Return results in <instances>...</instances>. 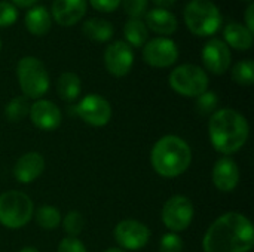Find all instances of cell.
Wrapping results in <instances>:
<instances>
[{
    "instance_id": "6da1fadb",
    "label": "cell",
    "mask_w": 254,
    "mask_h": 252,
    "mask_svg": "<svg viewBox=\"0 0 254 252\" xmlns=\"http://www.w3.org/2000/svg\"><path fill=\"white\" fill-rule=\"evenodd\" d=\"M253 247V224L240 212L220 215L202 238L204 252H250Z\"/></svg>"
},
{
    "instance_id": "7a4b0ae2",
    "label": "cell",
    "mask_w": 254,
    "mask_h": 252,
    "mask_svg": "<svg viewBox=\"0 0 254 252\" xmlns=\"http://www.w3.org/2000/svg\"><path fill=\"white\" fill-rule=\"evenodd\" d=\"M250 135L247 119L234 108H219L210 116L208 137L216 151L231 156L240 151Z\"/></svg>"
},
{
    "instance_id": "3957f363",
    "label": "cell",
    "mask_w": 254,
    "mask_h": 252,
    "mask_svg": "<svg viewBox=\"0 0 254 252\" xmlns=\"http://www.w3.org/2000/svg\"><path fill=\"white\" fill-rule=\"evenodd\" d=\"M150 163L153 171L164 178L180 177L192 163V149L183 138L165 135L155 143L150 151Z\"/></svg>"
},
{
    "instance_id": "277c9868",
    "label": "cell",
    "mask_w": 254,
    "mask_h": 252,
    "mask_svg": "<svg viewBox=\"0 0 254 252\" xmlns=\"http://www.w3.org/2000/svg\"><path fill=\"white\" fill-rule=\"evenodd\" d=\"M186 27L199 37L216 34L223 22V16L217 4L211 0H190L183 12Z\"/></svg>"
},
{
    "instance_id": "5b68a950",
    "label": "cell",
    "mask_w": 254,
    "mask_h": 252,
    "mask_svg": "<svg viewBox=\"0 0 254 252\" xmlns=\"http://www.w3.org/2000/svg\"><path fill=\"white\" fill-rule=\"evenodd\" d=\"M16 77L22 95L28 100H40L49 91V74L45 64L36 56H24L16 64Z\"/></svg>"
},
{
    "instance_id": "8992f818",
    "label": "cell",
    "mask_w": 254,
    "mask_h": 252,
    "mask_svg": "<svg viewBox=\"0 0 254 252\" xmlns=\"http://www.w3.org/2000/svg\"><path fill=\"white\" fill-rule=\"evenodd\" d=\"M34 214V205L28 195L9 190L0 195V224L6 229H22L30 223Z\"/></svg>"
},
{
    "instance_id": "52a82bcc",
    "label": "cell",
    "mask_w": 254,
    "mask_h": 252,
    "mask_svg": "<svg viewBox=\"0 0 254 252\" xmlns=\"http://www.w3.org/2000/svg\"><path fill=\"white\" fill-rule=\"evenodd\" d=\"M168 83L179 95L196 98L208 91L210 79L202 67L195 64H182L170 73Z\"/></svg>"
},
{
    "instance_id": "ba28073f",
    "label": "cell",
    "mask_w": 254,
    "mask_h": 252,
    "mask_svg": "<svg viewBox=\"0 0 254 252\" xmlns=\"http://www.w3.org/2000/svg\"><path fill=\"white\" fill-rule=\"evenodd\" d=\"M193 215H195L193 203L188 196L183 195L171 196L164 203L161 211V218L164 226L173 233L185 232L190 226Z\"/></svg>"
},
{
    "instance_id": "9c48e42d",
    "label": "cell",
    "mask_w": 254,
    "mask_h": 252,
    "mask_svg": "<svg viewBox=\"0 0 254 252\" xmlns=\"http://www.w3.org/2000/svg\"><path fill=\"white\" fill-rule=\"evenodd\" d=\"M74 113L88 125L94 128L106 126L113 116V110L110 102L98 95V94H88L85 95L74 107Z\"/></svg>"
},
{
    "instance_id": "30bf717a",
    "label": "cell",
    "mask_w": 254,
    "mask_h": 252,
    "mask_svg": "<svg viewBox=\"0 0 254 252\" xmlns=\"http://www.w3.org/2000/svg\"><path fill=\"white\" fill-rule=\"evenodd\" d=\"M115 241L124 251L143 250L152 236L150 229L137 220H122L115 227Z\"/></svg>"
},
{
    "instance_id": "8fae6325",
    "label": "cell",
    "mask_w": 254,
    "mask_h": 252,
    "mask_svg": "<svg viewBox=\"0 0 254 252\" xmlns=\"http://www.w3.org/2000/svg\"><path fill=\"white\" fill-rule=\"evenodd\" d=\"M179 59V48L168 37L147 40L143 46V61L153 68H168Z\"/></svg>"
},
{
    "instance_id": "7c38bea8",
    "label": "cell",
    "mask_w": 254,
    "mask_h": 252,
    "mask_svg": "<svg viewBox=\"0 0 254 252\" xmlns=\"http://www.w3.org/2000/svg\"><path fill=\"white\" fill-rule=\"evenodd\" d=\"M104 65L107 71L115 77L127 76L134 65L132 48L124 40L110 43L104 50Z\"/></svg>"
},
{
    "instance_id": "4fadbf2b",
    "label": "cell",
    "mask_w": 254,
    "mask_h": 252,
    "mask_svg": "<svg viewBox=\"0 0 254 252\" xmlns=\"http://www.w3.org/2000/svg\"><path fill=\"white\" fill-rule=\"evenodd\" d=\"M201 58L207 71L217 76L225 74L231 68V62H232L231 48L220 39L208 40L202 48Z\"/></svg>"
},
{
    "instance_id": "5bb4252c",
    "label": "cell",
    "mask_w": 254,
    "mask_h": 252,
    "mask_svg": "<svg viewBox=\"0 0 254 252\" xmlns=\"http://www.w3.org/2000/svg\"><path fill=\"white\" fill-rule=\"evenodd\" d=\"M30 120L40 131H55L63 122L60 107L49 100H36L30 105Z\"/></svg>"
},
{
    "instance_id": "9a60e30c",
    "label": "cell",
    "mask_w": 254,
    "mask_h": 252,
    "mask_svg": "<svg viewBox=\"0 0 254 252\" xmlns=\"http://www.w3.org/2000/svg\"><path fill=\"white\" fill-rule=\"evenodd\" d=\"M241 178V171L237 162L229 157L223 156L216 160L213 168V184L214 187L222 193H231L234 192Z\"/></svg>"
},
{
    "instance_id": "2e32d148",
    "label": "cell",
    "mask_w": 254,
    "mask_h": 252,
    "mask_svg": "<svg viewBox=\"0 0 254 252\" xmlns=\"http://www.w3.org/2000/svg\"><path fill=\"white\" fill-rule=\"evenodd\" d=\"M88 0H54L51 16L63 27L77 24L86 13Z\"/></svg>"
},
{
    "instance_id": "e0dca14e",
    "label": "cell",
    "mask_w": 254,
    "mask_h": 252,
    "mask_svg": "<svg viewBox=\"0 0 254 252\" xmlns=\"http://www.w3.org/2000/svg\"><path fill=\"white\" fill-rule=\"evenodd\" d=\"M45 171V159L37 151H28L22 154L15 166H13V177L16 181L22 184H30L36 181Z\"/></svg>"
},
{
    "instance_id": "ac0fdd59",
    "label": "cell",
    "mask_w": 254,
    "mask_h": 252,
    "mask_svg": "<svg viewBox=\"0 0 254 252\" xmlns=\"http://www.w3.org/2000/svg\"><path fill=\"white\" fill-rule=\"evenodd\" d=\"M146 27L152 30L156 34L162 36H170L177 31L179 21L173 12L168 9H161V7H153L147 10L146 13Z\"/></svg>"
},
{
    "instance_id": "d6986e66",
    "label": "cell",
    "mask_w": 254,
    "mask_h": 252,
    "mask_svg": "<svg viewBox=\"0 0 254 252\" xmlns=\"http://www.w3.org/2000/svg\"><path fill=\"white\" fill-rule=\"evenodd\" d=\"M225 43L237 50H249L253 46V33L240 22H229L223 30Z\"/></svg>"
},
{
    "instance_id": "ffe728a7",
    "label": "cell",
    "mask_w": 254,
    "mask_h": 252,
    "mask_svg": "<svg viewBox=\"0 0 254 252\" xmlns=\"http://www.w3.org/2000/svg\"><path fill=\"white\" fill-rule=\"evenodd\" d=\"M25 28L33 36H45L52 25V16L46 6H31V9L25 13L24 19Z\"/></svg>"
},
{
    "instance_id": "44dd1931",
    "label": "cell",
    "mask_w": 254,
    "mask_h": 252,
    "mask_svg": "<svg viewBox=\"0 0 254 252\" xmlns=\"http://www.w3.org/2000/svg\"><path fill=\"white\" fill-rule=\"evenodd\" d=\"M82 31L83 34L97 43H104L109 42L113 34H115V27L110 21L107 19H101V18H91L86 19L82 25Z\"/></svg>"
},
{
    "instance_id": "7402d4cb",
    "label": "cell",
    "mask_w": 254,
    "mask_h": 252,
    "mask_svg": "<svg viewBox=\"0 0 254 252\" xmlns=\"http://www.w3.org/2000/svg\"><path fill=\"white\" fill-rule=\"evenodd\" d=\"M57 92H58V97L65 102L76 101L82 92V82L79 76L71 71H65L60 74L57 80Z\"/></svg>"
},
{
    "instance_id": "603a6c76",
    "label": "cell",
    "mask_w": 254,
    "mask_h": 252,
    "mask_svg": "<svg viewBox=\"0 0 254 252\" xmlns=\"http://www.w3.org/2000/svg\"><path fill=\"white\" fill-rule=\"evenodd\" d=\"M125 42L131 48H143L149 40V28L144 21L137 18H129L124 25Z\"/></svg>"
},
{
    "instance_id": "cb8c5ba5",
    "label": "cell",
    "mask_w": 254,
    "mask_h": 252,
    "mask_svg": "<svg viewBox=\"0 0 254 252\" xmlns=\"http://www.w3.org/2000/svg\"><path fill=\"white\" fill-rule=\"evenodd\" d=\"M33 217L36 218L37 226L42 227L43 230H55L57 227L61 226V220H63L61 212L51 205H43L37 208Z\"/></svg>"
},
{
    "instance_id": "d4e9b609",
    "label": "cell",
    "mask_w": 254,
    "mask_h": 252,
    "mask_svg": "<svg viewBox=\"0 0 254 252\" xmlns=\"http://www.w3.org/2000/svg\"><path fill=\"white\" fill-rule=\"evenodd\" d=\"M30 102L28 98H25L24 95L19 97H13L4 107V117L10 122V123H16L24 120L28 113H30Z\"/></svg>"
},
{
    "instance_id": "484cf974",
    "label": "cell",
    "mask_w": 254,
    "mask_h": 252,
    "mask_svg": "<svg viewBox=\"0 0 254 252\" xmlns=\"http://www.w3.org/2000/svg\"><path fill=\"white\" fill-rule=\"evenodd\" d=\"M231 76L235 83L241 86H252L254 83V62L252 59L238 61L232 67Z\"/></svg>"
},
{
    "instance_id": "4316f807",
    "label": "cell",
    "mask_w": 254,
    "mask_h": 252,
    "mask_svg": "<svg viewBox=\"0 0 254 252\" xmlns=\"http://www.w3.org/2000/svg\"><path fill=\"white\" fill-rule=\"evenodd\" d=\"M61 224L67 236L77 238L85 227V218L79 211H70L64 215V218L61 220Z\"/></svg>"
},
{
    "instance_id": "83f0119b",
    "label": "cell",
    "mask_w": 254,
    "mask_h": 252,
    "mask_svg": "<svg viewBox=\"0 0 254 252\" xmlns=\"http://www.w3.org/2000/svg\"><path fill=\"white\" fill-rule=\"evenodd\" d=\"M196 111L202 116H211L219 108V97L213 91H205L199 97H196Z\"/></svg>"
},
{
    "instance_id": "f1b7e54d",
    "label": "cell",
    "mask_w": 254,
    "mask_h": 252,
    "mask_svg": "<svg viewBox=\"0 0 254 252\" xmlns=\"http://www.w3.org/2000/svg\"><path fill=\"white\" fill-rule=\"evenodd\" d=\"M185 248L183 239L173 232L165 233L159 241V252H182Z\"/></svg>"
},
{
    "instance_id": "f546056e",
    "label": "cell",
    "mask_w": 254,
    "mask_h": 252,
    "mask_svg": "<svg viewBox=\"0 0 254 252\" xmlns=\"http://www.w3.org/2000/svg\"><path fill=\"white\" fill-rule=\"evenodd\" d=\"M121 4L124 6V10L129 18L140 19L147 12L149 0H121Z\"/></svg>"
},
{
    "instance_id": "4dcf8cb0",
    "label": "cell",
    "mask_w": 254,
    "mask_h": 252,
    "mask_svg": "<svg viewBox=\"0 0 254 252\" xmlns=\"http://www.w3.org/2000/svg\"><path fill=\"white\" fill-rule=\"evenodd\" d=\"M18 19V9L6 0H0V27H9Z\"/></svg>"
},
{
    "instance_id": "1f68e13d",
    "label": "cell",
    "mask_w": 254,
    "mask_h": 252,
    "mask_svg": "<svg viewBox=\"0 0 254 252\" xmlns=\"http://www.w3.org/2000/svg\"><path fill=\"white\" fill-rule=\"evenodd\" d=\"M57 252H88L86 247L83 245L82 241H79L77 238H71L67 236L64 238L60 245H58V251Z\"/></svg>"
},
{
    "instance_id": "d6a6232c",
    "label": "cell",
    "mask_w": 254,
    "mask_h": 252,
    "mask_svg": "<svg viewBox=\"0 0 254 252\" xmlns=\"http://www.w3.org/2000/svg\"><path fill=\"white\" fill-rule=\"evenodd\" d=\"M89 4L98 12L110 13L121 6V0H89Z\"/></svg>"
},
{
    "instance_id": "836d02e7",
    "label": "cell",
    "mask_w": 254,
    "mask_h": 252,
    "mask_svg": "<svg viewBox=\"0 0 254 252\" xmlns=\"http://www.w3.org/2000/svg\"><path fill=\"white\" fill-rule=\"evenodd\" d=\"M246 27L254 33V3H249L247 10H246Z\"/></svg>"
},
{
    "instance_id": "e575fe53",
    "label": "cell",
    "mask_w": 254,
    "mask_h": 252,
    "mask_svg": "<svg viewBox=\"0 0 254 252\" xmlns=\"http://www.w3.org/2000/svg\"><path fill=\"white\" fill-rule=\"evenodd\" d=\"M37 3V0H12V4L18 7H31Z\"/></svg>"
},
{
    "instance_id": "d590c367",
    "label": "cell",
    "mask_w": 254,
    "mask_h": 252,
    "mask_svg": "<svg viewBox=\"0 0 254 252\" xmlns=\"http://www.w3.org/2000/svg\"><path fill=\"white\" fill-rule=\"evenodd\" d=\"M177 0H153V3L156 4V7H161V9H167L170 6H173Z\"/></svg>"
},
{
    "instance_id": "8d00e7d4",
    "label": "cell",
    "mask_w": 254,
    "mask_h": 252,
    "mask_svg": "<svg viewBox=\"0 0 254 252\" xmlns=\"http://www.w3.org/2000/svg\"><path fill=\"white\" fill-rule=\"evenodd\" d=\"M19 252H39V250L34 248V247H24Z\"/></svg>"
},
{
    "instance_id": "74e56055",
    "label": "cell",
    "mask_w": 254,
    "mask_h": 252,
    "mask_svg": "<svg viewBox=\"0 0 254 252\" xmlns=\"http://www.w3.org/2000/svg\"><path fill=\"white\" fill-rule=\"evenodd\" d=\"M104 252H127V251H124V250H121V248H109V250H106Z\"/></svg>"
},
{
    "instance_id": "f35d334b",
    "label": "cell",
    "mask_w": 254,
    "mask_h": 252,
    "mask_svg": "<svg viewBox=\"0 0 254 252\" xmlns=\"http://www.w3.org/2000/svg\"><path fill=\"white\" fill-rule=\"evenodd\" d=\"M243 1H249V3H252L253 0H243Z\"/></svg>"
},
{
    "instance_id": "ab89813d",
    "label": "cell",
    "mask_w": 254,
    "mask_h": 252,
    "mask_svg": "<svg viewBox=\"0 0 254 252\" xmlns=\"http://www.w3.org/2000/svg\"><path fill=\"white\" fill-rule=\"evenodd\" d=\"M0 49H1V40H0Z\"/></svg>"
}]
</instances>
